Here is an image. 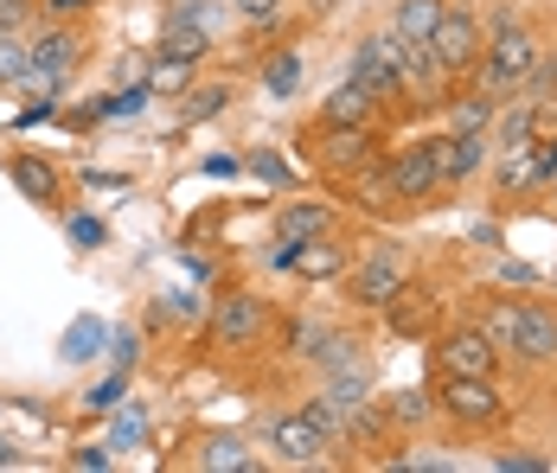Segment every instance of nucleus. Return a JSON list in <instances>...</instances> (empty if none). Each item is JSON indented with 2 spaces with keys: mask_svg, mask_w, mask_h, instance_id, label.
<instances>
[{
  "mask_svg": "<svg viewBox=\"0 0 557 473\" xmlns=\"http://www.w3.org/2000/svg\"><path fill=\"white\" fill-rule=\"evenodd\" d=\"M481 326H487V339L500 352L525 359V365H552L557 359V308H545V301H494Z\"/></svg>",
  "mask_w": 557,
  "mask_h": 473,
  "instance_id": "obj_1",
  "label": "nucleus"
},
{
  "mask_svg": "<svg viewBox=\"0 0 557 473\" xmlns=\"http://www.w3.org/2000/svg\"><path fill=\"white\" fill-rule=\"evenodd\" d=\"M532 64H539L532 33H525L519 20H494L487 52H481V64H474L468 77H474V90H481L487 103H506V97H519V84H525V71H532Z\"/></svg>",
  "mask_w": 557,
  "mask_h": 473,
  "instance_id": "obj_2",
  "label": "nucleus"
},
{
  "mask_svg": "<svg viewBox=\"0 0 557 473\" xmlns=\"http://www.w3.org/2000/svg\"><path fill=\"white\" fill-rule=\"evenodd\" d=\"M436 410L455 428H500L506 422V397L494 377H443L436 384Z\"/></svg>",
  "mask_w": 557,
  "mask_h": 473,
  "instance_id": "obj_3",
  "label": "nucleus"
},
{
  "mask_svg": "<svg viewBox=\"0 0 557 473\" xmlns=\"http://www.w3.org/2000/svg\"><path fill=\"white\" fill-rule=\"evenodd\" d=\"M423 46L436 52V64H443L448 77H468V71L481 64V52H487V26H481L468 7H443V20H436V33H430Z\"/></svg>",
  "mask_w": 557,
  "mask_h": 473,
  "instance_id": "obj_4",
  "label": "nucleus"
},
{
  "mask_svg": "<svg viewBox=\"0 0 557 473\" xmlns=\"http://www.w3.org/2000/svg\"><path fill=\"white\" fill-rule=\"evenodd\" d=\"M352 84L372 90L379 103H404V39H397V33L359 39V52H352Z\"/></svg>",
  "mask_w": 557,
  "mask_h": 473,
  "instance_id": "obj_5",
  "label": "nucleus"
},
{
  "mask_svg": "<svg viewBox=\"0 0 557 473\" xmlns=\"http://www.w3.org/2000/svg\"><path fill=\"white\" fill-rule=\"evenodd\" d=\"M436 371L443 377H494L500 346L487 339V326H448V333H436Z\"/></svg>",
  "mask_w": 557,
  "mask_h": 473,
  "instance_id": "obj_6",
  "label": "nucleus"
},
{
  "mask_svg": "<svg viewBox=\"0 0 557 473\" xmlns=\"http://www.w3.org/2000/svg\"><path fill=\"white\" fill-rule=\"evenodd\" d=\"M263 333H270L263 295H219V308H212V346L219 352H250V346H263Z\"/></svg>",
  "mask_w": 557,
  "mask_h": 473,
  "instance_id": "obj_7",
  "label": "nucleus"
},
{
  "mask_svg": "<svg viewBox=\"0 0 557 473\" xmlns=\"http://www.w3.org/2000/svg\"><path fill=\"white\" fill-rule=\"evenodd\" d=\"M314 160H321V173H327V179L346 186L352 173H366V166L379 160V128H327V122H321Z\"/></svg>",
  "mask_w": 557,
  "mask_h": 473,
  "instance_id": "obj_8",
  "label": "nucleus"
},
{
  "mask_svg": "<svg viewBox=\"0 0 557 473\" xmlns=\"http://www.w3.org/2000/svg\"><path fill=\"white\" fill-rule=\"evenodd\" d=\"M404 288V257L397 250H372L366 263H346V295L372 314H385V301Z\"/></svg>",
  "mask_w": 557,
  "mask_h": 473,
  "instance_id": "obj_9",
  "label": "nucleus"
},
{
  "mask_svg": "<svg viewBox=\"0 0 557 473\" xmlns=\"http://www.w3.org/2000/svg\"><path fill=\"white\" fill-rule=\"evenodd\" d=\"M270 448H276L288 468H321L327 461V428L308 416V410H288L270 422Z\"/></svg>",
  "mask_w": 557,
  "mask_h": 473,
  "instance_id": "obj_10",
  "label": "nucleus"
},
{
  "mask_svg": "<svg viewBox=\"0 0 557 473\" xmlns=\"http://www.w3.org/2000/svg\"><path fill=\"white\" fill-rule=\"evenodd\" d=\"M391 186H397V206H423V199H436L443 186H436V160H430V148L417 141V148H404V154L385 160Z\"/></svg>",
  "mask_w": 557,
  "mask_h": 473,
  "instance_id": "obj_11",
  "label": "nucleus"
},
{
  "mask_svg": "<svg viewBox=\"0 0 557 473\" xmlns=\"http://www.w3.org/2000/svg\"><path fill=\"white\" fill-rule=\"evenodd\" d=\"M423 148H430V160H436V186H443V192H448V186H461V179L487 160L481 135H430Z\"/></svg>",
  "mask_w": 557,
  "mask_h": 473,
  "instance_id": "obj_12",
  "label": "nucleus"
},
{
  "mask_svg": "<svg viewBox=\"0 0 557 473\" xmlns=\"http://www.w3.org/2000/svg\"><path fill=\"white\" fill-rule=\"evenodd\" d=\"M379 109H385V103H379L372 90H359V84L346 77L334 97L321 103V122H327V128H372V122H379Z\"/></svg>",
  "mask_w": 557,
  "mask_h": 473,
  "instance_id": "obj_13",
  "label": "nucleus"
},
{
  "mask_svg": "<svg viewBox=\"0 0 557 473\" xmlns=\"http://www.w3.org/2000/svg\"><path fill=\"white\" fill-rule=\"evenodd\" d=\"M385 320H391V333H436V295L404 282L385 301Z\"/></svg>",
  "mask_w": 557,
  "mask_h": 473,
  "instance_id": "obj_14",
  "label": "nucleus"
},
{
  "mask_svg": "<svg viewBox=\"0 0 557 473\" xmlns=\"http://www.w3.org/2000/svg\"><path fill=\"white\" fill-rule=\"evenodd\" d=\"M212 52V26L206 20H168L161 39H154V58H180V64H199Z\"/></svg>",
  "mask_w": 557,
  "mask_h": 473,
  "instance_id": "obj_15",
  "label": "nucleus"
},
{
  "mask_svg": "<svg viewBox=\"0 0 557 473\" xmlns=\"http://www.w3.org/2000/svg\"><path fill=\"white\" fill-rule=\"evenodd\" d=\"M295 275H301V282H334V275H346V250L334 244V231L295 244Z\"/></svg>",
  "mask_w": 557,
  "mask_h": 473,
  "instance_id": "obj_16",
  "label": "nucleus"
},
{
  "mask_svg": "<svg viewBox=\"0 0 557 473\" xmlns=\"http://www.w3.org/2000/svg\"><path fill=\"white\" fill-rule=\"evenodd\" d=\"M334 224H339L334 206H308V199H301V206H282L276 237H282V244H308V237H327Z\"/></svg>",
  "mask_w": 557,
  "mask_h": 473,
  "instance_id": "obj_17",
  "label": "nucleus"
},
{
  "mask_svg": "<svg viewBox=\"0 0 557 473\" xmlns=\"http://www.w3.org/2000/svg\"><path fill=\"white\" fill-rule=\"evenodd\" d=\"M199 468L206 473H257V455L244 435H206L199 441Z\"/></svg>",
  "mask_w": 557,
  "mask_h": 473,
  "instance_id": "obj_18",
  "label": "nucleus"
},
{
  "mask_svg": "<svg viewBox=\"0 0 557 473\" xmlns=\"http://www.w3.org/2000/svg\"><path fill=\"white\" fill-rule=\"evenodd\" d=\"M443 7H448V0H397V13H391V33H397L404 46H423V39L436 33Z\"/></svg>",
  "mask_w": 557,
  "mask_h": 473,
  "instance_id": "obj_19",
  "label": "nucleus"
},
{
  "mask_svg": "<svg viewBox=\"0 0 557 473\" xmlns=\"http://www.w3.org/2000/svg\"><path fill=\"white\" fill-rule=\"evenodd\" d=\"M346 192H352L366 211H379V217H385V211H404V206H397V186H391V173H385V160H372L366 173H352V179H346Z\"/></svg>",
  "mask_w": 557,
  "mask_h": 473,
  "instance_id": "obj_20",
  "label": "nucleus"
},
{
  "mask_svg": "<svg viewBox=\"0 0 557 473\" xmlns=\"http://www.w3.org/2000/svg\"><path fill=\"white\" fill-rule=\"evenodd\" d=\"M443 109H448V135H487L500 103H487L481 90H468V97H443Z\"/></svg>",
  "mask_w": 557,
  "mask_h": 473,
  "instance_id": "obj_21",
  "label": "nucleus"
},
{
  "mask_svg": "<svg viewBox=\"0 0 557 473\" xmlns=\"http://www.w3.org/2000/svg\"><path fill=\"white\" fill-rule=\"evenodd\" d=\"M7 173H13V186H20L26 199H39V206H52V199H58V166H52V160L20 154L13 166H7Z\"/></svg>",
  "mask_w": 557,
  "mask_h": 473,
  "instance_id": "obj_22",
  "label": "nucleus"
},
{
  "mask_svg": "<svg viewBox=\"0 0 557 473\" xmlns=\"http://www.w3.org/2000/svg\"><path fill=\"white\" fill-rule=\"evenodd\" d=\"M385 416L391 428H423L436 416V390H397V397H385Z\"/></svg>",
  "mask_w": 557,
  "mask_h": 473,
  "instance_id": "obj_23",
  "label": "nucleus"
},
{
  "mask_svg": "<svg viewBox=\"0 0 557 473\" xmlns=\"http://www.w3.org/2000/svg\"><path fill=\"white\" fill-rule=\"evenodd\" d=\"M525 186H545L539 179V141L532 148H506L500 160V192H525Z\"/></svg>",
  "mask_w": 557,
  "mask_h": 473,
  "instance_id": "obj_24",
  "label": "nucleus"
},
{
  "mask_svg": "<svg viewBox=\"0 0 557 473\" xmlns=\"http://www.w3.org/2000/svg\"><path fill=\"white\" fill-rule=\"evenodd\" d=\"M257 90L263 97H295L301 90V52H276L263 64V77H257Z\"/></svg>",
  "mask_w": 557,
  "mask_h": 473,
  "instance_id": "obj_25",
  "label": "nucleus"
},
{
  "mask_svg": "<svg viewBox=\"0 0 557 473\" xmlns=\"http://www.w3.org/2000/svg\"><path fill=\"white\" fill-rule=\"evenodd\" d=\"M97 352H103V320H97V314L71 320V333H64V359H71V365H84V359H97Z\"/></svg>",
  "mask_w": 557,
  "mask_h": 473,
  "instance_id": "obj_26",
  "label": "nucleus"
},
{
  "mask_svg": "<svg viewBox=\"0 0 557 473\" xmlns=\"http://www.w3.org/2000/svg\"><path fill=\"white\" fill-rule=\"evenodd\" d=\"M532 128H539V109H506V115H494V141L500 148H532Z\"/></svg>",
  "mask_w": 557,
  "mask_h": 473,
  "instance_id": "obj_27",
  "label": "nucleus"
},
{
  "mask_svg": "<svg viewBox=\"0 0 557 473\" xmlns=\"http://www.w3.org/2000/svg\"><path fill=\"white\" fill-rule=\"evenodd\" d=\"M186 84H193V64H180V58H154V71H148V97H186Z\"/></svg>",
  "mask_w": 557,
  "mask_h": 473,
  "instance_id": "obj_28",
  "label": "nucleus"
},
{
  "mask_svg": "<svg viewBox=\"0 0 557 473\" xmlns=\"http://www.w3.org/2000/svg\"><path fill=\"white\" fill-rule=\"evenodd\" d=\"M224 103H231V90H224V84H206V90H193V84H186V103H180V115H186V122H206V115H219Z\"/></svg>",
  "mask_w": 557,
  "mask_h": 473,
  "instance_id": "obj_29",
  "label": "nucleus"
},
{
  "mask_svg": "<svg viewBox=\"0 0 557 473\" xmlns=\"http://www.w3.org/2000/svg\"><path fill=\"white\" fill-rule=\"evenodd\" d=\"M26 64H33V52H26V39L0 33V84H20V77H26Z\"/></svg>",
  "mask_w": 557,
  "mask_h": 473,
  "instance_id": "obj_30",
  "label": "nucleus"
},
{
  "mask_svg": "<svg viewBox=\"0 0 557 473\" xmlns=\"http://www.w3.org/2000/svg\"><path fill=\"white\" fill-rule=\"evenodd\" d=\"M148 71H154V58H148V52H128L122 64H115V84H122V90H148Z\"/></svg>",
  "mask_w": 557,
  "mask_h": 473,
  "instance_id": "obj_31",
  "label": "nucleus"
},
{
  "mask_svg": "<svg viewBox=\"0 0 557 473\" xmlns=\"http://www.w3.org/2000/svg\"><path fill=\"white\" fill-rule=\"evenodd\" d=\"M122 384H128V371H110L103 384L84 390V403H90V410H115V403H122Z\"/></svg>",
  "mask_w": 557,
  "mask_h": 473,
  "instance_id": "obj_32",
  "label": "nucleus"
},
{
  "mask_svg": "<svg viewBox=\"0 0 557 473\" xmlns=\"http://www.w3.org/2000/svg\"><path fill=\"white\" fill-rule=\"evenodd\" d=\"M110 346H115V371H135V359H141V333H135V326H122Z\"/></svg>",
  "mask_w": 557,
  "mask_h": 473,
  "instance_id": "obj_33",
  "label": "nucleus"
},
{
  "mask_svg": "<svg viewBox=\"0 0 557 473\" xmlns=\"http://www.w3.org/2000/svg\"><path fill=\"white\" fill-rule=\"evenodd\" d=\"M494 468L500 473H545V461L539 455H494Z\"/></svg>",
  "mask_w": 557,
  "mask_h": 473,
  "instance_id": "obj_34",
  "label": "nucleus"
},
{
  "mask_svg": "<svg viewBox=\"0 0 557 473\" xmlns=\"http://www.w3.org/2000/svg\"><path fill=\"white\" fill-rule=\"evenodd\" d=\"M71 237H77V250H90V244H103V224L97 217H71Z\"/></svg>",
  "mask_w": 557,
  "mask_h": 473,
  "instance_id": "obj_35",
  "label": "nucleus"
},
{
  "mask_svg": "<svg viewBox=\"0 0 557 473\" xmlns=\"http://www.w3.org/2000/svg\"><path fill=\"white\" fill-rule=\"evenodd\" d=\"M500 282H506V288H539V269H525V263H500Z\"/></svg>",
  "mask_w": 557,
  "mask_h": 473,
  "instance_id": "obj_36",
  "label": "nucleus"
},
{
  "mask_svg": "<svg viewBox=\"0 0 557 473\" xmlns=\"http://www.w3.org/2000/svg\"><path fill=\"white\" fill-rule=\"evenodd\" d=\"M250 173H263L270 186H282V179H288V166H282L276 154H250Z\"/></svg>",
  "mask_w": 557,
  "mask_h": 473,
  "instance_id": "obj_37",
  "label": "nucleus"
},
{
  "mask_svg": "<svg viewBox=\"0 0 557 473\" xmlns=\"http://www.w3.org/2000/svg\"><path fill=\"white\" fill-rule=\"evenodd\" d=\"M231 7H237L244 20H270V13H276V7H282V0H231Z\"/></svg>",
  "mask_w": 557,
  "mask_h": 473,
  "instance_id": "obj_38",
  "label": "nucleus"
},
{
  "mask_svg": "<svg viewBox=\"0 0 557 473\" xmlns=\"http://www.w3.org/2000/svg\"><path fill=\"white\" fill-rule=\"evenodd\" d=\"M71 468L97 473V468H110V455H103V448H77V455H71Z\"/></svg>",
  "mask_w": 557,
  "mask_h": 473,
  "instance_id": "obj_39",
  "label": "nucleus"
},
{
  "mask_svg": "<svg viewBox=\"0 0 557 473\" xmlns=\"http://www.w3.org/2000/svg\"><path fill=\"white\" fill-rule=\"evenodd\" d=\"M26 20V0H0V33H13Z\"/></svg>",
  "mask_w": 557,
  "mask_h": 473,
  "instance_id": "obj_40",
  "label": "nucleus"
},
{
  "mask_svg": "<svg viewBox=\"0 0 557 473\" xmlns=\"http://www.w3.org/2000/svg\"><path fill=\"white\" fill-rule=\"evenodd\" d=\"M539 179H545V186L557 179V141H545V148H539Z\"/></svg>",
  "mask_w": 557,
  "mask_h": 473,
  "instance_id": "obj_41",
  "label": "nucleus"
},
{
  "mask_svg": "<svg viewBox=\"0 0 557 473\" xmlns=\"http://www.w3.org/2000/svg\"><path fill=\"white\" fill-rule=\"evenodd\" d=\"M13 461H20V455H13V441L0 435V468H13Z\"/></svg>",
  "mask_w": 557,
  "mask_h": 473,
  "instance_id": "obj_42",
  "label": "nucleus"
},
{
  "mask_svg": "<svg viewBox=\"0 0 557 473\" xmlns=\"http://www.w3.org/2000/svg\"><path fill=\"white\" fill-rule=\"evenodd\" d=\"M52 7H64V13H77V7H90V0H52Z\"/></svg>",
  "mask_w": 557,
  "mask_h": 473,
  "instance_id": "obj_43",
  "label": "nucleus"
},
{
  "mask_svg": "<svg viewBox=\"0 0 557 473\" xmlns=\"http://www.w3.org/2000/svg\"><path fill=\"white\" fill-rule=\"evenodd\" d=\"M552 84H557V58H552Z\"/></svg>",
  "mask_w": 557,
  "mask_h": 473,
  "instance_id": "obj_44",
  "label": "nucleus"
},
{
  "mask_svg": "<svg viewBox=\"0 0 557 473\" xmlns=\"http://www.w3.org/2000/svg\"><path fill=\"white\" fill-rule=\"evenodd\" d=\"M552 186H557V179H552Z\"/></svg>",
  "mask_w": 557,
  "mask_h": 473,
  "instance_id": "obj_45",
  "label": "nucleus"
}]
</instances>
